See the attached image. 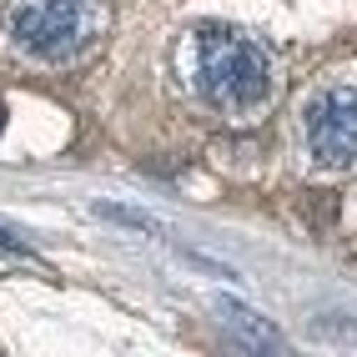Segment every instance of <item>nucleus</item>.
I'll use <instances>...</instances> for the list:
<instances>
[{
  "label": "nucleus",
  "mask_w": 357,
  "mask_h": 357,
  "mask_svg": "<svg viewBox=\"0 0 357 357\" xmlns=\"http://www.w3.org/2000/svg\"><path fill=\"white\" fill-rule=\"evenodd\" d=\"M111 26L101 0H0V45L31 66H70L91 56Z\"/></svg>",
  "instance_id": "1"
},
{
  "label": "nucleus",
  "mask_w": 357,
  "mask_h": 357,
  "mask_svg": "<svg viewBox=\"0 0 357 357\" xmlns=\"http://www.w3.org/2000/svg\"><path fill=\"white\" fill-rule=\"evenodd\" d=\"M192 81L217 116H257L272 101V56L242 31L206 26L192 40Z\"/></svg>",
  "instance_id": "2"
},
{
  "label": "nucleus",
  "mask_w": 357,
  "mask_h": 357,
  "mask_svg": "<svg viewBox=\"0 0 357 357\" xmlns=\"http://www.w3.org/2000/svg\"><path fill=\"white\" fill-rule=\"evenodd\" d=\"M302 141H307V156L327 172L357 166V91L347 86L317 91L302 111Z\"/></svg>",
  "instance_id": "3"
},
{
  "label": "nucleus",
  "mask_w": 357,
  "mask_h": 357,
  "mask_svg": "<svg viewBox=\"0 0 357 357\" xmlns=\"http://www.w3.org/2000/svg\"><path fill=\"white\" fill-rule=\"evenodd\" d=\"M0 252H15V257H26V242H15L10 231H0Z\"/></svg>",
  "instance_id": "5"
},
{
  "label": "nucleus",
  "mask_w": 357,
  "mask_h": 357,
  "mask_svg": "<svg viewBox=\"0 0 357 357\" xmlns=\"http://www.w3.org/2000/svg\"><path fill=\"white\" fill-rule=\"evenodd\" d=\"M222 307V322L236 332V342H242V347H257V352H272V347H282V337H277V332L267 327V322H261L257 312H247V307H236V302H217Z\"/></svg>",
  "instance_id": "4"
},
{
  "label": "nucleus",
  "mask_w": 357,
  "mask_h": 357,
  "mask_svg": "<svg viewBox=\"0 0 357 357\" xmlns=\"http://www.w3.org/2000/svg\"><path fill=\"white\" fill-rule=\"evenodd\" d=\"M0 131H6V111H0Z\"/></svg>",
  "instance_id": "6"
}]
</instances>
